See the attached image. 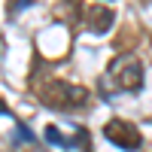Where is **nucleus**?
I'll list each match as a JSON object with an SVG mask.
<instances>
[{
    "label": "nucleus",
    "instance_id": "nucleus-1",
    "mask_svg": "<svg viewBox=\"0 0 152 152\" xmlns=\"http://www.w3.org/2000/svg\"><path fill=\"white\" fill-rule=\"evenodd\" d=\"M40 97L49 110H82L88 104V91L82 85H73V82H64V79H52L46 88H40Z\"/></svg>",
    "mask_w": 152,
    "mask_h": 152
},
{
    "label": "nucleus",
    "instance_id": "nucleus-2",
    "mask_svg": "<svg viewBox=\"0 0 152 152\" xmlns=\"http://www.w3.org/2000/svg\"><path fill=\"white\" fill-rule=\"evenodd\" d=\"M110 79L116 91H137L143 85V64L137 58H116L110 64Z\"/></svg>",
    "mask_w": 152,
    "mask_h": 152
},
{
    "label": "nucleus",
    "instance_id": "nucleus-3",
    "mask_svg": "<svg viewBox=\"0 0 152 152\" xmlns=\"http://www.w3.org/2000/svg\"><path fill=\"white\" fill-rule=\"evenodd\" d=\"M104 137H107L113 146L125 149V152L140 149V131H137L131 122H125V119H110L107 128H104Z\"/></svg>",
    "mask_w": 152,
    "mask_h": 152
},
{
    "label": "nucleus",
    "instance_id": "nucleus-4",
    "mask_svg": "<svg viewBox=\"0 0 152 152\" xmlns=\"http://www.w3.org/2000/svg\"><path fill=\"white\" fill-rule=\"evenodd\" d=\"M88 24H91V31H94V34H107V31H110V24H113V12L104 9V6H94L91 12H88Z\"/></svg>",
    "mask_w": 152,
    "mask_h": 152
},
{
    "label": "nucleus",
    "instance_id": "nucleus-5",
    "mask_svg": "<svg viewBox=\"0 0 152 152\" xmlns=\"http://www.w3.org/2000/svg\"><path fill=\"white\" fill-rule=\"evenodd\" d=\"M43 137H46L49 143H55V146H64V149H67V146H73V140H67V137H61L55 125H49V128L43 131Z\"/></svg>",
    "mask_w": 152,
    "mask_h": 152
},
{
    "label": "nucleus",
    "instance_id": "nucleus-6",
    "mask_svg": "<svg viewBox=\"0 0 152 152\" xmlns=\"http://www.w3.org/2000/svg\"><path fill=\"white\" fill-rule=\"evenodd\" d=\"M15 131H18V137H21V140H28V143H34V134L28 131V125H21V122H18V128H15Z\"/></svg>",
    "mask_w": 152,
    "mask_h": 152
},
{
    "label": "nucleus",
    "instance_id": "nucleus-7",
    "mask_svg": "<svg viewBox=\"0 0 152 152\" xmlns=\"http://www.w3.org/2000/svg\"><path fill=\"white\" fill-rule=\"evenodd\" d=\"M28 6V0H15V3H12V9H24Z\"/></svg>",
    "mask_w": 152,
    "mask_h": 152
},
{
    "label": "nucleus",
    "instance_id": "nucleus-8",
    "mask_svg": "<svg viewBox=\"0 0 152 152\" xmlns=\"http://www.w3.org/2000/svg\"><path fill=\"white\" fill-rule=\"evenodd\" d=\"M3 113H6V104H3V100H0V116H3Z\"/></svg>",
    "mask_w": 152,
    "mask_h": 152
}]
</instances>
